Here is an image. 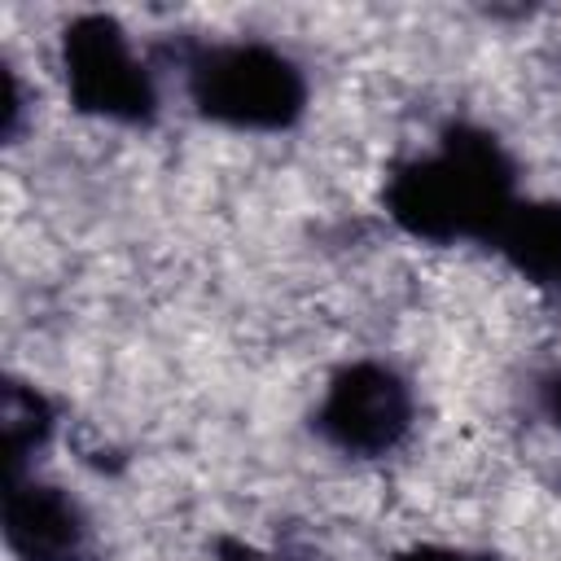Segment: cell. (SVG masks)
Instances as JSON below:
<instances>
[{"instance_id": "ba28073f", "label": "cell", "mask_w": 561, "mask_h": 561, "mask_svg": "<svg viewBox=\"0 0 561 561\" xmlns=\"http://www.w3.org/2000/svg\"><path fill=\"white\" fill-rule=\"evenodd\" d=\"M399 561H491L482 552H465V548H443V543H421L412 552H403Z\"/></svg>"}, {"instance_id": "52a82bcc", "label": "cell", "mask_w": 561, "mask_h": 561, "mask_svg": "<svg viewBox=\"0 0 561 561\" xmlns=\"http://www.w3.org/2000/svg\"><path fill=\"white\" fill-rule=\"evenodd\" d=\"M53 434V408L39 390L9 381L0 399V438H4V478L26 473V460L48 443Z\"/></svg>"}, {"instance_id": "6da1fadb", "label": "cell", "mask_w": 561, "mask_h": 561, "mask_svg": "<svg viewBox=\"0 0 561 561\" xmlns=\"http://www.w3.org/2000/svg\"><path fill=\"white\" fill-rule=\"evenodd\" d=\"M517 202L513 158L491 131L469 123L447 127L386 180V215L425 245H491Z\"/></svg>"}, {"instance_id": "7a4b0ae2", "label": "cell", "mask_w": 561, "mask_h": 561, "mask_svg": "<svg viewBox=\"0 0 561 561\" xmlns=\"http://www.w3.org/2000/svg\"><path fill=\"white\" fill-rule=\"evenodd\" d=\"M193 110L232 131H285L307 110L302 66L267 39H206L184 57Z\"/></svg>"}, {"instance_id": "9c48e42d", "label": "cell", "mask_w": 561, "mask_h": 561, "mask_svg": "<svg viewBox=\"0 0 561 561\" xmlns=\"http://www.w3.org/2000/svg\"><path fill=\"white\" fill-rule=\"evenodd\" d=\"M539 399H543V412H548V421L561 430V373H552V377L539 386Z\"/></svg>"}, {"instance_id": "3957f363", "label": "cell", "mask_w": 561, "mask_h": 561, "mask_svg": "<svg viewBox=\"0 0 561 561\" xmlns=\"http://www.w3.org/2000/svg\"><path fill=\"white\" fill-rule=\"evenodd\" d=\"M61 75L79 114L140 127L158 114V83L110 13H79L61 31Z\"/></svg>"}, {"instance_id": "8992f818", "label": "cell", "mask_w": 561, "mask_h": 561, "mask_svg": "<svg viewBox=\"0 0 561 561\" xmlns=\"http://www.w3.org/2000/svg\"><path fill=\"white\" fill-rule=\"evenodd\" d=\"M491 250L530 285L561 294V202H517L513 215L491 237Z\"/></svg>"}, {"instance_id": "5b68a950", "label": "cell", "mask_w": 561, "mask_h": 561, "mask_svg": "<svg viewBox=\"0 0 561 561\" xmlns=\"http://www.w3.org/2000/svg\"><path fill=\"white\" fill-rule=\"evenodd\" d=\"M0 530L13 561H92V526L83 504L35 473L4 478Z\"/></svg>"}, {"instance_id": "277c9868", "label": "cell", "mask_w": 561, "mask_h": 561, "mask_svg": "<svg viewBox=\"0 0 561 561\" xmlns=\"http://www.w3.org/2000/svg\"><path fill=\"white\" fill-rule=\"evenodd\" d=\"M416 421V394L408 377L386 359H355L342 364L320 403H316V434L337 447L342 456H386L394 451Z\"/></svg>"}]
</instances>
